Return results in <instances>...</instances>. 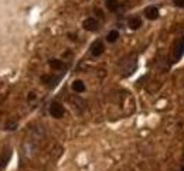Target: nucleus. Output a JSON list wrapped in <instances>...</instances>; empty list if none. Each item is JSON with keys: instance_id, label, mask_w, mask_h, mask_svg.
<instances>
[{"instance_id": "obj_1", "label": "nucleus", "mask_w": 184, "mask_h": 171, "mask_svg": "<svg viewBox=\"0 0 184 171\" xmlns=\"http://www.w3.org/2000/svg\"><path fill=\"white\" fill-rule=\"evenodd\" d=\"M64 112H65V110H64V106L61 103H58V102H54V103H51L50 113H51V116H53V118H55V119L63 118Z\"/></svg>"}, {"instance_id": "obj_2", "label": "nucleus", "mask_w": 184, "mask_h": 171, "mask_svg": "<svg viewBox=\"0 0 184 171\" xmlns=\"http://www.w3.org/2000/svg\"><path fill=\"white\" fill-rule=\"evenodd\" d=\"M104 50H105V47H104V43L102 41H95L94 44L91 45V54L94 57H99L102 53H104Z\"/></svg>"}, {"instance_id": "obj_3", "label": "nucleus", "mask_w": 184, "mask_h": 171, "mask_svg": "<svg viewBox=\"0 0 184 171\" xmlns=\"http://www.w3.org/2000/svg\"><path fill=\"white\" fill-rule=\"evenodd\" d=\"M82 27L86 30V31H95V30L98 28V21H96L95 18L89 17L82 23Z\"/></svg>"}, {"instance_id": "obj_4", "label": "nucleus", "mask_w": 184, "mask_h": 171, "mask_svg": "<svg viewBox=\"0 0 184 171\" xmlns=\"http://www.w3.org/2000/svg\"><path fill=\"white\" fill-rule=\"evenodd\" d=\"M145 16H146V18H149V20H156V18L159 17V10H157V7L149 6L147 9L145 10Z\"/></svg>"}, {"instance_id": "obj_5", "label": "nucleus", "mask_w": 184, "mask_h": 171, "mask_svg": "<svg viewBox=\"0 0 184 171\" xmlns=\"http://www.w3.org/2000/svg\"><path fill=\"white\" fill-rule=\"evenodd\" d=\"M183 54H184V37L178 41V45H177V48H176V51H174V58L178 59Z\"/></svg>"}, {"instance_id": "obj_6", "label": "nucleus", "mask_w": 184, "mask_h": 171, "mask_svg": "<svg viewBox=\"0 0 184 171\" xmlns=\"http://www.w3.org/2000/svg\"><path fill=\"white\" fill-rule=\"evenodd\" d=\"M128 24L132 30H137L140 26H142V20H140V17H132V18H129Z\"/></svg>"}, {"instance_id": "obj_7", "label": "nucleus", "mask_w": 184, "mask_h": 171, "mask_svg": "<svg viewBox=\"0 0 184 171\" xmlns=\"http://www.w3.org/2000/svg\"><path fill=\"white\" fill-rule=\"evenodd\" d=\"M72 89H74L77 93H81V92L85 91V85H84V82L82 81H79V79L74 81V82H72Z\"/></svg>"}, {"instance_id": "obj_8", "label": "nucleus", "mask_w": 184, "mask_h": 171, "mask_svg": "<svg viewBox=\"0 0 184 171\" xmlns=\"http://www.w3.org/2000/svg\"><path fill=\"white\" fill-rule=\"evenodd\" d=\"M50 67L54 68V69H63L64 62L61 59H50Z\"/></svg>"}, {"instance_id": "obj_9", "label": "nucleus", "mask_w": 184, "mask_h": 171, "mask_svg": "<svg viewBox=\"0 0 184 171\" xmlns=\"http://www.w3.org/2000/svg\"><path fill=\"white\" fill-rule=\"evenodd\" d=\"M106 7L110 12H116L119 7V2L118 0H106Z\"/></svg>"}, {"instance_id": "obj_10", "label": "nucleus", "mask_w": 184, "mask_h": 171, "mask_svg": "<svg viewBox=\"0 0 184 171\" xmlns=\"http://www.w3.org/2000/svg\"><path fill=\"white\" fill-rule=\"evenodd\" d=\"M118 38H119V33L116 31V30H113V31L108 33V36H106V41H108V43H115Z\"/></svg>"}, {"instance_id": "obj_11", "label": "nucleus", "mask_w": 184, "mask_h": 171, "mask_svg": "<svg viewBox=\"0 0 184 171\" xmlns=\"http://www.w3.org/2000/svg\"><path fill=\"white\" fill-rule=\"evenodd\" d=\"M41 81L43 82H45V83H50L51 81H53V77H50V75H44V77L41 78Z\"/></svg>"}, {"instance_id": "obj_12", "label": "nucleus", "mask_w": 184, "mask_h": 171, "mask_svg": "<svg viewBox=\"0 0 184 171\" xmlns=\"http://www.w3.org/2000/svg\"><path fill=\"white\" fill-rule=\"evenodd\" d=\"M174 2V4L177 7H181V9H184V0H173Z\"/></svg>"}, {"instance_id": "obj_13", "label": "nucleus", "mask_w": 184, "mask_h": 171, "mask_svg": "<svg viewBox=\"0 0 184 171\" xmlns=\"http://www.w3.org/2000/svg\"><path fill=\"white\" fill-rule=\"evenodd\" d=\"M16 127H17V124H16V123H9V129L10 130H14Z\"/></svg>"}, {"instance_id": "obj_14", "label": "nucleus", "mask_w": 184, "mask_h": 171, "mask_svg": "<svg viewBox=\"0 0 184 171\" xmlns=\"http://www.w3.org/2000/svg\"><path fill=\"white\" fill-rule=\"evenodd\" d=\"M181 171H184V167H183V168H181Z\"/></svg>"}]
</instances>
